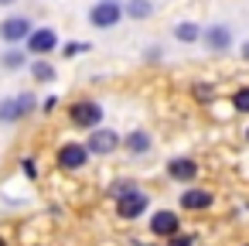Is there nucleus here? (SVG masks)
I'll use <instances>...</instances> for the list:
<instances>
[{
  "label": "nucleus",
  "mask_w": 249,
  "mask_h": 246,
  "mask_svg": "<svg viewBox=\"0 0 249 246\" xmlns=\"http://www.w3.org/2000/svg\"><path fill=\"white\" fill-rule=\"evenodd\" d=\"M123 21V7L120 0H96V4L89 7V24L99 28V31H109Z\"/></svg>",
  "instance_id": "obj_1"
},
{
  "label": "nucleus",
  "mask_w": 249,
  "mask_h": 246,
  "mask_svg": "<svg viewBox=\"0 0 249 246\" xmlns=\"http://www.w3.org/2000/svg\"><path fill=\"white\" fill-rule=\"evenodd\" d=\"M147 205H150V198H147V191H140L137 185L126 188L123 195H116V215H120V219H137V215L147 212Z\"/></svg>",
  "instance_id": "obj_2"
},
{
  "label": "nucleus",
  "mask_w": 249,
  "mask_h": 246,
  "mask_svg": "<svg viewBox=\"0 0 249 246\" xmlns=\"http://www.w3.org/2000/svg\"><path fill=\"white\" fill-rule=\"evenodd\" d=\"M69 120H72L75 127H82V130H92V127L103 123V106L92 103V99H79V103L69 106Z\"/></svg>",
  "instance_id": "obj_3"
},
{
  "label": "nucleus",
  "mask_w": 249,
  "mask_h": 246,
  "mask_svg": "<svg viewBox=\"0 0 249 246\" xmlns=\"http://www.w3.org/2000/svg\"><path fill=\"white\" fill-rule=\"evenodd\" d=\"M31 110H35V96H31V93L7 96V99H0V123H18V120H24Z\"/></svg>",
  "instance_id": "obj_4"
},
{
  "label": "nucleus",
  "mask_w": 249,
  "mask_h": 246,
  "mask_svg": "<svg viewBox=\"0 0 249 246\" xmlns=\"http://www.w3.org/2000/svg\"><path fill=\"white\" fill-rule=\"evenodd\" d=\"M120 144H123V137H120L116 130H103V127H92L86 151H89V154H96V157H106V154H113V151H116Z\"/></svg>",
  "instance_id": "obj_5"
},
{
  "label": "nucleus",
  "mask_w": 249,
  "mask_h": 246,
  "mask_svg": "<svg viewBox=\"0 0 249 246\" xmlns=\"http://www.w3.org/2000/svg\"><path fill=\"white\" fill-rule=\"evenodd\" d=\"M31 55H52L58 48V31L55 28H31V35L24 38Z\"/></svg>",
  "instance_id": "obj_6"
},
{
  "label": "nucleus",
  "mask_w": 249,
  "mask_h": 246,
  "mask_svg": "<svg viewBox=\"0 0 249 246\" xmlns=\"http://www.w3.org/2000/svg\"><path fill=\"white\" fill-rule=\"evenodd\" d=\"M31 21L24 18V14H14V18H7V21H0V41H7V45H21L28 35H31Z\"/></svg>",
  "instance_id": "obj_7"
},
{
  "label": "nucleus",
  "mask_w": 249,
  "mask_h": 246,
  "mask_svg": "<svg viewBox=\"0 0 249 246\" xmlns=\"http://www.w3.org/2000/svg\"><path fill=\"white\" fill-rule=\"evenodd\" d=\"M82 164H89V151H86V144L69 140V144L58 147V168H65V171H79Z\"/></svg>",
  "instance_id": "obj_8"
},
{
  "label": "nucleus",
  "mask_w": 249,
  "mask_h": 246,
  "mask_svg": "<svg viewBox=\"0 0 249 246\" xmlns=\"http://www.w3.org/2000/svg\"><path fill=\"white\" fill-rule=\"evenodd\" d=\"M201 41H205V48L208 52H225L229 45H232V31L225 28V24H212V28H201Z\"/></svg>",
  "instance_id": "obj_9"
},
{
  "label": "nucleus",
  "mask_w": 249,
  "mask_h": 246,
  "mask_svg": "<svg viewBox=\"0 0 249 246\" xmlns=\"http://www.w3.org/2000/svg\"><path fill=\"white\" fill-rule=\"evenodd\" d=\"M178 229H181V219H178L171 208L154 212V219H150V232H154V236H164V239H167V236H174Z\"/></svg>",
  "instance_id": "obj_10"
},
{
  "label": "nucleus",
  "mask_w": 249,
  "mask_h": 246,
  "mask_svg": "<svg viewBox=\"0 0 249 246\" xmlns=\"http://www.w3.org/2000/svg\"><path fill=\"white\" fill-rule=\"evenodd\" d=\"M167 174H171V181L188 185V181H195V178H198V164H195L191 157H178V161H171V164H167Z\"/></svg>",
  "instance_id": "obj_11"
},
{
  "label": "nucleus",
  "mask_w": 249,
  "mask_h": 246,
  "mask_svg": "<svg viewBox=\"0 0 249 246\" xmlns=\"http://www.w3.org/2000/svg\"><path fill=\"white\" fill-rule=\"evenodd\" d=\"M212 202H215V198H212V191H205V188H188V191L181 195V205L191 208V212H195V208H208Z\"/></svg>",
  "instance_id": "obj_12"
},
{
  "label": "nucleus",
  "mask_w": 249,
  "mask_h": 246,
  "mask_svg": "<svg viewBox=\"0 0 249 246\" xmlns=\"http://www.w3.org/2000/svg\"><path fill=\"white\" fill-rule=\"evenodd\" d=\"M123 147H126L130 154H147V151H150V133H147V130H133L130 137H123Z\"/></svg>",
  "instance_id": "obj_13"
},
{
  "label": "nucleus",
  "mask_w": 249,
  "mask_h": 246,
  "mask_svg": "<svg viewBox=\"0 0 249 246\" xmlns=\"http://www.w3.org/2000/svg\"><path fill=\"white\" fill-rule=\"evenodd\" d=\"M174 38H178L181 45H195V41H201V28H198L195 21H181V24L174 28Z\"/></svg>",
  "instance_id": "obj_14"
},
{
  "label": "nucleus",
  "mask_w": 249,
  "mask_h": 246,
  "mask_svg": "<svg viewBox=\"0 0 249 246\" xmlns=\"http://www.w3.org/2000/svg\"><path fill=\"white\" fill-rule=\"evenodd\" d=\"M31 79L35 82H55V65L45 62V58H35L31 62Z\"/></svg>",
  "instance_id": "obj_15"
},
{
  "label": "nucleus",
  "mask_w": 249,
  "mask_h": 246,
  "mask_svg": "<svg viewBox=\"0 0 249 246\" xmlns=\"http://www.w3.org/2000/svg\"><path fill=\"white\" fill-rule=\"evenodd\" d=\"M123 14H126V18H133V21H147V18L154 14V4H150V0H130Z\"/></svg>",
  "instance_id": "obj_16"
},
{
  "label": "nucleus",
  "mask_w": 249,
  "mask_h": 246,
  "mask_svg": "<svg viewBox=\"0 0 249 246\" xmlns=\"http://www.w3.org/2000/svg\"><path fill=\"white\" fill-rule=\"evenodd\" d=\"M0 65H4L7 72H18V69L28 65V52H21V48H7V55L0 58Z\"/></svg>",
  "instance_id": "obj_17"
},
{
  "label": "nucleus",
  "mask_w": 249,
  "mask_h": 246,
  "mask_svg": "<svg viewBox=\"0 0 249 246\" xmlns=\"http://www.w3.org/2000/svg\"><path fill=\"white\" fill-rule=\"evenodd\" d=\"M232 110L235 113H249V86H242V89L232 93Z\"/></svg>",
  "instance_id": "obj_18"
},
{
  "label": "nucleus",
  "mask_w": 249,
  "mask_h": 246,
  "mask_svg": "<svg viewBox=\"0 0 249 246\" xmlns=\"http://www.w3.org/2000/svg\"><path fill=\"white\" fill-rule=\"evenodd\" d=\"M82 52H89V45H82V41H72V45H65V48H62V55H65V58H75V55H82Z\"/></svg>",
  "instance_id": "obj_19"
},
{
  "label": "nucleus",
  "mask_w": 249,
  "mask_h": 246,
  "mask_svg": "<svg viewBox=\"0 0 249 246\" xmlns=\"http://www.w3.org/2000/svg\"><path fill=\"white\" fill-rule=\"evenodd\" d=\"M167 246H195V236H167Z\"/></svg>",
  "instance_id": "obj_20"
},
{
  "label": "nucleus",
  "mask_w": 249,
  "mask_h": 246,
  "mask_svg": "<svg viewBox=\"0 0 249 246\" xmlns=\"http://www.w3.org/2000/svg\"><path fill=\"white\" fill-rule=\"evenodd\" d=\"M21 164H24V174H28V178H38V164H35V157H24Z\"/></svg>",
  "instance_id": "obj_21"
},
{
  "label": "nucleus",
  "mask_w": 249,
  "mask_h": 246,
  "mask_svg": "<svg viewBox=\"0 0 249 246\" xmlns=\"http://www.w3.org/2000/svg\"><path fill=\"white\" fill-rule=\"evenodd\" d=\"M195 96L198 99H212V86H195Z\"/></svg>",
  "instance_id": "obj_22"
},
{
  "label": "nucleus",
  "mask_w": 249,
  "mask_h": 246,
  "mask_svg": "<svg viewBox=\"0 0 249 246\" xmlns=\"http://www.w3.org/2000/svg\"><path fill=\"white\" fill-rule=\"evenodd\" d=\"M11 4H18V0H0V7H11Z\"/></svg>",
  "instance_id": "obj_23"
},
{
  "label": "nucleus",
  "mask_w": 249,
  "mask_h": 246,
  "mask_svg": "<svg viewBox=\"0 0 249 246\" xmlns=\"http://www.w3.org/2000/svg\"><path fill=\"white\" fill-rule=\"evenodd\" d=\"M242 58H249V41H246V45H242Z\"/></svg>",
  "instance_id": "obj_24"
},
{
  "label": "nucleus",
  "mask_w": 249,
  "mask_h": 246,
  "mask_svg": "<svg viewBox=\"0 0 249 246\" xmlns=\"http://www.w3.org/2000/svg\"><path fill=\"white\" fill-rule=\"evenodd\" d=\"M0 246H7V239H4V236H0Z\"/></svg>",
  "instance_id": "obj_25"
},
{
  "label": "nucleus",
  "mask_w": 249,
  "mask_h": 246,
  "mask_svg": "<svg viewBox=\"0 0 249 246\" xmlns=\"http://www.w3.org/2000/svg\"><path fill=\"white\" fill-rule=\"evenodd\" d=\"M246 140H249V130H246Z\"/></svg>",
  "instance_id": "obj_26"
},
{
  "label": "nucleus",
  "mask_w": 249,
  "mask_h": 246,
  "mask_svg": "<svg viewBox=\"0 0 249 246\" xmlns=\"http://www.w3.org/2000/svg\"><path fill=\"white\" fill-rule=\"evenodd\" d=\"M246 246H249V243H246Z\"/></svg>",
  "instance_id": "obj_27"
}]
</instances>
